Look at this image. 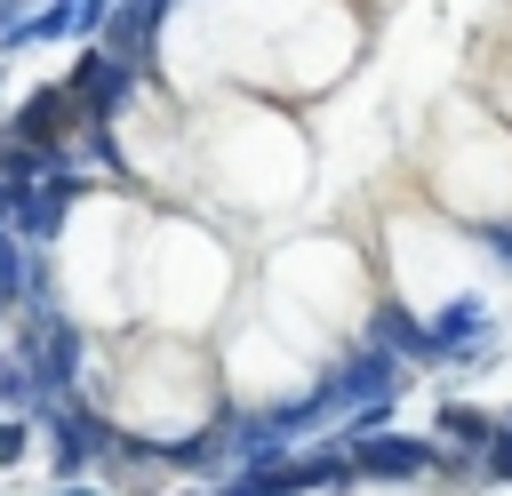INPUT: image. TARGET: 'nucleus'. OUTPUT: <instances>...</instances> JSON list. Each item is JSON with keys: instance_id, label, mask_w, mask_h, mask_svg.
<instances>
[{"instance_id": "7", "label": "nucleus", "mask_w": 512, "mask_h": 496, "mask_svg": "<svg viewBox=\"0 0 512 496\" xmlns=\"http://www.w3.org/2000/svg\"><path fill=\"white\" fill-rule=\"evenodd\" d=\"M480 472H488L496 488H512V416L496 424V440H488V456H480Z\"/></svg>"}, {"instance_id": "8", "label": "nucleus", "mask_w": 512, "mask_h": 496, "mask_svg": "<svg viewBox=\"0 0 512 496\" xmlns=\"http://www.w3.org/2000/svg\"><path fill=\"white\" fill-rule=\"evenodd\" d=\"M24 440H32V424H16V416H0V464H16V456H24Z\"/></svg>"}, {"instance_id": "5", "label": "nucleus", "mask_w": 512, "mask_h": 496, "mask_svg": "<svg viewBox=\"0 0 512 496\" xmlns=\"http://www.w3.org/2000/svg\"><path fill=\"white\" fill-rule=\"evenodd\" d=\"M496 424H504V416H488V408H472V400H448V408H440V432H448V440H456V448H464L472 464L488 456V440H496Z\"/></svg>"}, {"instance_id": "3", "label": "nucleus", "mask_w": 512, "mask_h": 496, "mask_svg": "<svg viewBox=\"0 0 512 496\" xmlns=\"http://www.w3.org/2000/svg\"><path fill=\"white\" fill-rule=\"evenodd\" d=\"M72 104H80V120H120V104H128V88H136V72L120 64V56H104V48H88L80 64H72Z\"/></svg>"}, {"instance_id": "6", "label": "nucleus", "mask_w": 512, "mask_h": 496, "mask_svg": "<svg viewBox=\"0 0 512 496\" xmlns=\"http://www.w3.org/2000/svg\"><path fill=\"white\" fill-rule=\"evenodd\" d=\"M376 344H384L392 360H400V352H408V360H432V328H424V320H408L400 304H384V312H376Z\"/></svg>"}, {"instance_id": "4", "label": "nucleus", "mask_w": 512, "mask_h": 496, "mask_svg": "<svg viewBox=\"0 0 512 496\" xmlns=\"http://www.w3.org/2000/svg\"><path fill=\"white\" fill-rule=\"evenodd\" d=\"M392 384H400V368H392V352L384 344H368V352H352L336 376H328V400H336V416L352 408H392Z\"/></svg>"}, {"instance_id": "9", "label": "nucleus", "mask_w": 512, "mask_h": 496, "mask_svg": "<svg viewBox=\"0 0 512 496\" xmlns=\"http://www.w3.org/2000/svg\"><path fill=\"white\" fill-rule=\"evenodd\" d=\"M48 8H80V0H48Z\"/></svg>"}, {"instance_id": "2", "label": "nucleus", "mask_w": 512, "mask_h": 496, "mask_svg": "<svg viewBox=\"0 0 512 496\" xmlns=\"http://www.w3.org/2000/svg\"><path fill=\"white\" fill-rule=\"evenodd\" d=\"M88 120H80V104H72V88H32V104L8 120V144H24V152H72V136H80Z\"/></svg>"}, {"instance_id": "10", "label": "nucleus", "mask_w": 512, "mask_h": 496, "mask_svg": "<svg viewBox=\"0 0 512 496\" xmlns=\"http://www.w3.org/2000/svg\"><path fill=\"white\" fill-rule=\"evenodd\" d=\"M192 496H200V488H192Z\"/></svg>"}, {"instance_id": "1", "label": "nucleus", "mask_w": 512, "mask_h": 496, "mask_svg": "<svg viewBox=\"0 0 512 496\" xmlns=\"http://www.w3.org/2000/svg\"><path fill=\"white\" fill-rule=\"evenodd\" d=\"M440 456H448V448H432V440H416V432H360V440H344L352 480H384V488L440 472Z\"/></svg>"}]
</instances>
